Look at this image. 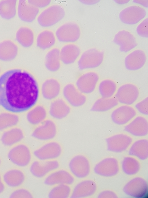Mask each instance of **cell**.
Masks as SVG:
<instances>
[{
	"mask_svg": "<svg viewBox=\"0 0 148 198\" xmlns=\"http://www.w3.org/2000/svg\"><path fill=\"white\" fill-rule=\"evenodd\" d=\"M29 3L37 8H43L47 7L51 3L50 0H28Z\"/></svg>",
	"mask_w": 148,
	"mask_h": 198,
	"instance_id": "ee69618b",
	"label": "cell"
},
{
	"mask_svg": "<svg viewBox=\"0 0 148 198\" xmlns=\"http://www.w3.org/2000/svg\"><path fill=\"white\" fill-rule=\"evenodd\" d=\"M17 2L16 0L0 1V16L6 20L14 18L17 12Z\"/></svg>",
	"mask_w": 148,
	"mask_h": 198,
	"instance_id": "74e56055",
	"label": "cell"
},
{
	"mask_svg": "<svg viewBox=\"0 0 148 198\" xmlns=\"http://www.w3.org/2000/svg\"><path fill=\"white\" fill-rule=\"evenodd\" d=\"M25 136L23 129L17 126L3 131L1 140L4 145L11 147L22 142Z\"/></svg>",
	"mask_w": 148,
	"mask_h": 198,
	"instance_id": "44dd1931",
	"label": "cell"
},
{
	"mask_svg": "<svg viewBox=\"0 0 148 198\" xmlns=\"http://www.w3.org/2000/svg\"><path fill=\"white\" fill-rule=\"evenodd\" d=\"M99 74L94 71H89L82 74L78 78L76 86L79 90L85 95L93 92L100 81Z\"/></svg>",
	"mask_w": 148,
	"mask_h": 198,
	"instance_id": "8fae6325",
	"label": "cell"
},
{
	"mask_svg": "<svg viewBox=\"0 0 148 198\" xmlns=\"http://www.w3.org/2000/svg\"><path fill=\"white\" fill-rule=\"evenodd\" d=\"M2 162V159L0 156V166H1Z\"/></svg>",
	"mask_w": 148,
	"mask_h": 198,
	"instance_id": "7dc6e473",
	"label": "cell"
},
{
	"mask_svg": "<svg viewBox=\"0 0 148 198\" xmlns=\"http://www.w3.org/2000/svg\"><path fill=\"white\" fill-rule=\"evenodd\" d=\"M63 148L58 141H47L35 149L33 154L37 159L41 160H57L62 155Z\"/></svg>",
	"mask_w": 148,
	"mask_h": 198,
	"instance_id": "277c9868",
	"label": "cell"
},
{
	"mask_svg": "<svg viewBox=\"0 0 148 198\" xmlns=\"http://www.w3.org/2000/svg\"><path fill=\"white\" fill-rule=\"evenodd\" d=\"M137 112L132 106L121 105L113 110L111 114L112 122L118 125H126L137 115Z\"/></svg>",
	"mask_w": 148,
	"mask_h": 198,
	"instance_id": "4fadbf2b",
	"label": "cell"
},
{
	"mask_svg": "<svg viewBox=\"0 0 148 198\" xmlns=\"http://www.w3.org/2000/svg\"><path fill=\"white\" fill-rule=\"evenodd\" d=\"M60 50L57 47L53 48L48 51L46 55L45 66L47 69L50 71H56L61 67L62 62Z\"/></svg>",
	"mask_w": 148,
	"mask_h": 198,
	"instance_id": "e575fe53",
	"label": "cell"
},
{
	"mask_svg": "<svg viewBox=\"0 0 148 198\" xmlns=\"http://www.w3.org/2000/svg\"><path fill=\"white\" fill-rule=\"evenodd\" d=\"M56 39L55 33L53 31L45 29L41 31L36 37V46L42 50L49 49L55 44Z\"/></svg>",
	"mask_w": 148,
	"mask_h": 198,
	"instance_id": "1f68e13d",
	"label": "cell"
},
{
	"mask_svg": "<svg viewBox=\"0 0 148 198\" xmlns=\"http://www.w3.org/2000/svg\"><path fill=\"white\" fill-rule=\"evenodd\" d=\"M81 54L80 47L74 43H67L60 50L61 62L65 64H70L74 63L79 59Z\"/></svg>",
	"mask_w": 148,
	"mask_h": 198,
	"instance_id": "cb8c5ba5",
	"label": "cell"
},
{
	"mask_svg": "<svg viewBox=\"0 0 148 198\" xmlns=\"http://www.w3.org/2000/svg\"><path fill=\"white\" fill-rule=\"evenodd\" d=\"M3 178L6 185L15 189L23 185L26 180V175L20 167H14L6 171L3 175Z\"/></svg>",
	"mask_w": 148,
	"mask_h": 198,
	"instance_id": "9a60e30c",
	"label": "cell"
},
{
	"mask_svg": "<svg viewBox=\"0 0 148 198\" xmlns=\"http://www.w3.org/2000/svg\"><path fill=\"white\" fill-rule=\"evenodd\" d=\"M63 94L69 104L75 107L83 106L87 100L86 95L80 92L76 86L72 83L68 84L64 86Z\"/></svg>",
	"mask_w": 148,
	"mask_h": 198,
	"instance_id": "2e32d148",
	"label": "cell"
},
{
	"mask_svg": "<svg viewBox=\"0 0 148 198\" xmlns=\"http://www.w3.org/2000/svg\"><path fill=\"white\" fill-rule=\"evenodd\" d=\"M48 194L49 198H68L70 197L73 188L71 185L60 184L52 187Z\"/></svg>",
	"mask_w": 148,
	"mask_h": 198,
	"instance_id": "f35d334b",
	"label": "cell"
},
{
	"mask_svg": "<svg viewBox=\"0 0 148 198\" xmlns=\"http://www.w3.org/2000/svg\"><path fill=\"white\" fill-rule=\"evenodd\" d=\"M48 112L46 108L41 104H36L27 111V121L34 127L39 125L47 118Z\"/></svg>",
	"mask_w": 148,
	"mask_h": 198,
	"instance_id": "f546056e",
	"label": "cell"
},
{
	"mask_svg": "<svg viewBox=\"0 0 148 198\" xmlns=\"http://www.w3.org/2000/svg\"><path fill=\"white\" fill-rule=\"evenodd\" d=\"M60 164L57 160H41L37 159L30 165V171L34 177L45 178L54 171L60 168Z\"/></svg>",
	"mask_w": 148,
	"mask_h": 198,
	"instance_id": "30bf717a",
	"label": "cell"
},
{
	"mask_svg": "<svg viewBox=\"0 0 148 198\" xmlns=\"http://www.w3.org/2000/svg\"><path fill=\"white\" fill-rule=\"evenodd\" d=\"M114 42L119 47L121 52L127 53L137 46L136 39L130 32L125 30L120 31L115 36Z\"/></svg>",
	"mask_w": 148,
	"mask_h": 198,
	"instance_id": "603a6c76",
	"label": "cell"
},
{
	"mask_svg": "<svg viewBox=\"0 0 148 198\" xmlns=\"http://www.w3.org/2000/svg\"><path fill=\"white\" fill-rule=\"evenodd\" d=\"M69 171L76 178L82 179L88 176L90 171V164L88 158L84 155H75L68 164Z\"/></svg>",
	"mask_w": 148,
	"mask_h": 198,
	"instance_id": "ba28073f",
	"label": "cell"
},
{
	"mask_svg": "<svg viewBox=\"0 0 148 198\" xmlns=\"http://www.w3.org/2000/svg\"><path fill=\"white\" fill-rule=\"evenodd\" d=\"M97 87L101 97L104 98L114 96L118 88L116 82L113 79L108 78L100 81Z\"/></svg>",
	"mask_w": 148,
	"mask_h": 198,
	"instance_id": "d590c367",
	"label": "cell"
},
{
	"mask_svg": "<svg viewBox=\"0 0 148 198\" xmlns=\"http://www.w3.org/2000/svg\"><path fill=\"white\" fill-rule=\"evenodd\" d=\"M21 118L18 113L7 110L0 112V131H4L17 126Z\"/></svg>",
	"mask_w": 148,
	"mask_h": 198,
	"instance_id": "d6a6232c",
	"label": "cell"
},
{
	"mask_svg": "<svg viewBox=\"0 0 148 198\" xmlns=\"http://www.w3.org/2000/svg\"><path fill=\"white\" fill-rule=\"evenodd\" d=\"M124 130L136 137H143L148 133V121L144 116H136L124 127Z\"/></svg>",
	"mask_w": 148,
	"mask_h": 198,
	"instance_id": "d6986e66",
	"label": "cell"
},
{
	"mask_svg": "<svg viewBox=\"0 0 148 198\" xmlns=\"http://www.w3.org/2000/svg\"><path fill=\"white\" fill-rule=\"evenodd\" d=\"M75 181L76 178L69 170L60 168L45 177L43 183L46 185L51 187L60 184L72 186Z\"/></svg>",
	"mask_w": 148,
	"mask_h": 198,
	"instance_id": "7c38bea8",
	"label": "cell"
},
{
	"mask_svg": "<svg viewBox=\"0 0 148 198\" xmlns=\"http://www.w3.org/2000/svg\"><path fill=\"white\" fill-rule=\"evenodd\" d=\"M58 133V128L56 123L53 119L47 118L34 127L32 136L40 140L48 141L55 138Z\"/></svg>",
	"mask_w": 148,
	"mask_h": 198,
	"instance_id": "9c48e42d",
	"label": "cell"
},
{
	"mask_svg": "<svg viewBox=\"0 0 148 198\" xmlns=\"http://www.w3.org/2000/svg\"><path fill=\"white\" fill-rule=\"evenodd\" d=\"M96 186L93 181L84 180L75 184L73 188L70 197L72 198H83L92 195L96 191Z\"/></svg>",
	"mask_w": 148,
	"mask_h": 198,
	"instance_id": "484cf974",
	"label": "cell"
},
{
	"mask_svg": "<svg viewBox=\"0 0 148 198\" xmlns=\"http://www.w3.org/2000/svg\"><path fill=\"white\" fill-rule=\"evenodd\" d=\"M40 9L29 2L28 0H19L17 8V13L19 19L28 23L32 22L36 18Z\"/></svg>",
	"mask_w": 148,
	"mask_h": 198,
	"instance_id": "ac0fdd59",
	"label": "cell"
},
{
	"mask_svg": "<svg viewBox=\"0 0 148 198\" xmlns=\"http://www.w3.org/2000/svg\"><path fill=\"white\" fill-rule=\"evenodd\" d=\"M134 108L137 112L144 115H148V97L135 103Z\"/></svg>",
	"mask_w": 148,
	"mask_h": 198,
	"instance_id": "b9f144b4",
	"label": "cell"
},
{
	"mask_svg": "<svg viewBox=\"0 0 148 198\" xmlns=\"http://www.w3.org/2000/svg\"><path fill=\"white\" fill-rule=\"evenodd\" d=\"M61 89L60 83L56 79L49 78L43 83L41 92L43 97L48 100H53L60 94Z\"/></svg>",
	"mask_w": 148,
	"mask_h": 198,
	"instance_id": "83f0119b",
	"label": "cell"
},
{
	"mask_svg": "<svg viewBox=\"0 0 148 198\" xmlns=\"http://www.w3.org/2000/svg\"><path fill=\"white\" fill-rule=\"evenodd\" d=\"M104 58L102 51L95 48L89 49L80 55L77 62L78 68L81 70L96 68L102 64Z\"/></svg>",
	"mask_w": 148,
	"mask_h": 198,
	"instance_id": "8992f818",
	"label": "cell"
},
{
	"mask_svg": "<svg viewBox=\"0 0 148 198\" xmlns=\"http://www.w3.org/2000/svg\"><path fill=\"white\" fill-rule=\"evenodd\" d=\"M147 56L145 52L142 50H135L125 57L124 65L125 69L130 71H135L142 69L147 61Z\"/></svg>",
	"mask_w": 148,
	"mask_h": 198,
	"instance_id": "e0dca14e",
	"label": "cell"
},
{
	"mask_svg": "<svg viewBox=\"0 0 148 198\" xmlns=\"http://www.w3.org/2000/svg\"><path fill=\"white\" fill-rule=\"evenodd\" d=\"M15 39L23 47L29 48L34 43L35 39V33L29 27L22 26L17 30L15 34Z\"/></svg>",
	"mask_w": 148,
	"mask_h": 198,
	"instance_id": "4dcf8cb0",
	"label": "cell"
},
{
	"mask_svg": "<svg viewBox=\"0 0 148 198\" xmlns=\"http://www.w3.org/2000/svg\"><path fill=\"white\" fill-rule=\"evenodd\" d=\"M140 95L138 87L134 83L128 82L118 87L114 96L119 104L132 106L137 102Z\"/></svg>",
	"mask_w": 148,
	"mask_h": 198,
	"instance_id": "5b68a950",
	"label": "cell"
},
{
	"mask_svg": "<svg viewBox=\"0 0 148 198\" xmlns=\"http://www.w3.org/2000/svg\"><path fill=\"white\" fill-rule=\"evenodd\" d=\"M33 155L30 147L26 143L22 142L11 147L8 157L9 160L17 166L25 167L31 164Z\"/></svg>",
	"mask_w": 148,
	"mask_h": 198,
	"instance_id": "7a4b0ae2",
	"label": "cell"
},
{
	"mask_svg": "<svg viewBox=\"0 0 148 198\" xmlns=\"http://www.w3.org/2000/svg\"><path fill=\"white\" fill-rule=\"evenodd\" d=\"M18 48L16 43L10 39H6L0 42V60L9 62L17 56Z\"/></svg>",
	"mask_w": 148,
	"mask_h": 198,
	"instance_id": "f1b7e54d",
	"label": "cell"
},
{
	"mask_svg": "<svg viewBox=\"0 0 148 198\" xmlns=\"http://www.w3.org/2000/svg\"><path fill=\"white\" fill-rule=\"evenodd\" d=\"M40 93L36 78L25 69H10L0 77V105L6 110L27 111L36 104Z\"/></svg>",
	"mask_w": 148,
	"mask_h": 198,
	"instance_id": "6da1fadb",
	"label": "cell"
},
{
	"mask_svg": "<svg viewBox=\"0 0 148 198\" xmlns=\"http://www.w3.org/2000/svg\"><path fill=\"white\" fill-rule=\"evenodd\" d=\"M97 174L105 177H111L118 173L119 171L118 162L114 158H106L99 162L94 168Z\"/></svg>",
	"mask_w": 148,
	"mask_h": 198,
	"instance_id": "7402d4cb",
	"label": "cell"
},
{
	"mask_svg": "<svg viewBox=\"0 0 148 198\" xmlns=\"http://www.w3.org/2000/svg\"><path fill=\"white\" fill-rule=\"evenodd\" d=\"M0 71H1V69H0Z\"/></svg>",
	"mask_w": 148,
	"mask_h": 198,
	"instance_id": "c3c4849f",
	"label": "cell"
},
{
	"mask_svg": "<svg viewBox=\"0 0 148 198\" xmlns=\"http://www.w3.org/2000/svg\"><path fill=\"white\" fill-rule=\"evenodd\" d=\"M137 33L139 35L143 37H148V18L145 19L137 27Z\"/></svg>",
	"mask_w": 148,
	"mask_h": 198,
	"instance_id": "7bdbcfd3",
	"label": "cell"
},
{
	"mask_svg": "<svg viewBox=\"0 0 148 198\" xmlns=\"http://www.w3.org/2000/svg\"><path fill=\"white\" fill-rule=\"evenodd\" d=\"M99 196L100 197H116V195L113 192L109 191H106L101 192Z\"/></svg>",
	"mask_w": 148,
	"mask_h": 198,
	"instance_id": "f6af8a7d",
	"label": "cell"
},
{
	"mask_svg": "<svg viewBox=\"0 0 148 198\" xmlns=\"http://www.w3.org/2000/svg\"><path fill=\"white\" fill-rule=\"evenodd\" d=\"M129 154L141 160L146 159L148 156V140L141 139L135 141L130 147Z\"/></svg>",
	"mask_w": 148,
	"mask_h": 198,
	"instance_id": "8d00e7d4",
	"label": "cell"
},
{
	"mask_svg": "<svg viewBox=\"0 0 148 198\" xmlns=\"http://www.w3.org/2000/svg\"><path fill=\"white\" fill-rule=\"evenodd\" d=\"M122 167L125 173L131 175L136 174L139 171L140 165L136 159L132 157L127 156L123 160Z\"/></svg>",
	"mask_w": 148,
	"mask_h": 198,
	"instance_id": "ab89813d",
	"label": "cell"
},
{
	"mask_svg": "<svg viewBox=\"0 0 148 198\" xmlns=\"http://www.w3.org/2000/svg\"><path fill=\"white\" fill-rule=\"evenodd\" d=\"M65 15L64 9L61 5L53 4L47 7L39 14L37 21L42 27H49L60 21Z\"/></svg>",
	"mask_w": 148,
	"mask_h": 198,
	"instance_id": "3957f363",
	"label": "cell"
},
{
	"mask_svg": "<svg viewBox=\"0 0 148 198\" xmlns=\"http://www.w3.org/2000/svg\"><path fill=\"white\" fill-rule=\"evenodd\" d=\"M124 191L130 196L139 197L143 196L147 190L146 181L141 177H136L131 180L125 186Z\"/></svg>",
	"mask_w": 148,
	"mask_h": 198,
	"instance_id": "4316f807",
	"label": "cell"
},
{
	"mask_svg": "<svg viewBox=\"0 0 148 198\" xmlns=\"http://www.w3.org/2000/svg\"><path fill=\"white\" fill-rule=\"evenodd\" d=\"M107 149L116 153L124 151L129 148L133 142L132 137L125 133L112 136L106 139Z\"/></svg>",
	"mask_w": 148,
	"mask_h": 198,
	"instance_id": "5bb4252c",
	"label": "cell"
},
{
	"mask_svg": "<svg viewBox=\"0 0 148 198\" xmlns=\"http://www.w3.org/2000/svg\"><path fill=\"white\" fill-rule=\"evenodd\" d=\"M146 11L143 8L133 5L124 9L120 13L119 17L124 23L130 25L137 23L146 15Z\"/></svg>",
	"mask_w": 148,
	"mask_h": 198,
	"instance_id": "ffe728a7",
	"label": "cell"
},
{
	"mask_svg": "<svg viewBox=\"0 0 148 198\" xmlns=\"http://www.w3.org/2000/svg\"><path fill=\"white\" fill-rule=\"evenodd\" d=\"M6 187V184L3 180V175L0 172V194L4 192Z\"/></svg>",
	"mask_w": 148,
	"mask_h": 198,
	"instance_id": "bcb514c9",
	"label": "cell"
},
{
	"mask_svg": "<svg viewBox=\"0 0 148 198\" xmlns=\"http://www.w3.org/2000/svg\"><path fill=\"white\" fill-rule=\"evenodd\" d=\"M55 34L56 39L60 42L74 43L80 38L81 30L76 23L69 22L60 26L56 30Z\"/></svg>",
	"mask_w": 148,
	"mask_h": 198,
	"instance_id": "52a82bcc",
	"label": "cell"
},
{
	"mask_svg": "<svg viewBox=\"0 0 148 198\" xmlns=\"http://www.w3.org/2000/svg\"><path fill=\"white\" fill-rule=\"evenodd\" d=\"M119 104V103L114 96L110 98L101 97L94 102L90 110L97 112H106L114 109Z\"/></svg>",
	"mask_w": 148,
	"mask_h": 198,
	"instance_id": "836d02e7",
	"label": "cell"
},
{
	"mask_svg": "<svg viewBox=\"0 0 148 198\" xmlns=\"http://www.w3.org/2000/svg\"><path fill=\"white\" fill-rule=\"evenodd\" d=\"M71 110L70 105L65 99L57 98L51 102L49 112L52 117L61 119L66 117L70 113Z\"/></svg>",
	"mask_w": 148,
	"mask_h": 198,
	"instance_id": "d4e9b609",
	"label": "cell"
},
{
	"mask_svg": "<svg viewBox=\"0 0 148 198\" xmlns=\"http://www.w3.org/2000/svg\"><path fill=\"white\" fill-rule=\"evenodd\" d=\"M32 192L28 188L22 186L15 188L12 192L10 197L12 198H32Z\"/></svg>",
	"mask_w": 148,
	"mask_h": 198,
	"instance_id": "60d3db41",
	"label": "cell"
}]
</instances>
